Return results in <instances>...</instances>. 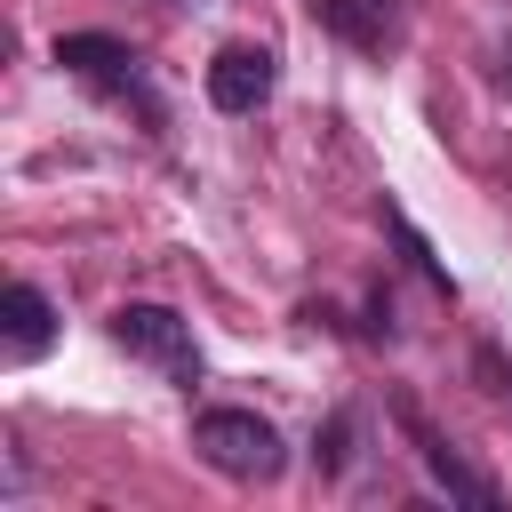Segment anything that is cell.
<instances>
[{
  "mask_svg": "<svg viewBox=\"0 0 512 512\" xmlns=\"http://www.w3.org/2000/svg\"><path fill=\"white\" fill-rule=\"evenodd\" d=\"M192 448H200L208 472H224V480H240V488H272V480L288 472V440H280V424L256 416V408H200V416H192Z\"/></svg>",
  "mask_w": 512,
  "mask_h": 512,
  "instance_id": "cell-1",
  "label": "cell"
},
{
  "mask_svg": "<svg viewBox=\"0 0 512 512\" xmlns=\"http://www.w3.org/2000/svg\"><path fill=\"white\" fill-rule=\"evenodd\" d=\"M112 344L128 352V360H144V368H160L168 384H200V344H192V320L176 312V304H120L112 312Z\"/></svg>",
  "mask_w": 512,
  "mask_h": 512,
  "instance_id": "cell-2",
  "label": "cell"
},
{
  "mask_svg": "<svg viewBox=\"0 0 512 512\" xmlns=\"http://www.w3.org/2000/svg\"><path fill=\"white\" fill-rule=\"evenodd\" d=\"M56 64H64L72 80H88V88L136 96V104L160 120V104L144 96V64H136V48H128V40H112V32H64V40H56Z\"/></svg>",
  "mask_w": 512,
  "mask_h": 512,
  "instance_id": "cell-3",
  "label": "cell"
},
{
  "mask_svg": "<svg viewBox=\"0 0 512 512\" xmlns=\"http://www.w3.org/2000/svg\"><path fill=\"white\" fill-rule=\"evenodd\" d=\"M272 88H280V56H272V48H256V40H240V48H224V56L208 64V104H216V112H232V120L264 112V104H272Z\"/></svg>",
  "mask_w": 512,
  "mask_h": 512,
  "instance_id": "cell-4",
  "label": "cell"
},
{
  "mask_svg": "<svg viewBox=\"0 0 512 512\" xmlns=\"http://www.w3.org/2000/svg\"><path fill=\"white\" fill-rule=\"evenodd\" d=\"M312 16H320L344 48H360V56H384V48H400V32H408V0H312Z\"/></svg>",
  "mask_w": 512,
  "mask_h": 512,
  "instance_id": "cell-5",
  "label": "cell"
},
{
  "mask_svg": "<svg viewBox=\"0 0 512 512\" xmlns=\"http://www.w3.org/2000/svg\"><path fill=\"white\" fill-rule=\"evenodd\" d=\"M48 344H56V304L32 280H16L8 288V360H40Z\"/></svg>",
  "mask_w": 512,
  "mask_h": 512,
  "instance_id": "cell-6",
  "label": "cell"
},
{
  "mask_svg": "<svg viewBox=\"0 0 512 512\" xmlns=\"http://www.w3.org/2000/svg\"><path fill=\"white\" fill-rule=\"evenodd\" d=\"M416 448H424L432 480H440V488H448L456 504H496V480H480V472H472V464H464V456H456V448H448L440 432H424V424H416Z\"/></svg>",
  "mask_w": 512,
  "mask_h": 512,
  "instance_id": "cell-7",
  "label": "cell"
},
{
  "mask_svg": "<svg viewBox=\"0 0 512 512\" xmlns=\"http://www.w3.org/2000/svg\"><path fill=\"white\" fill-rule=\"evenodd\" d=\"M496 80H504V88H512V40H504V72H496Z\"/></svg>",
  "mask_w": 512,
  "mask_h": 512,
  "instance_id": "cell-8",
  "label": "cell"
}]
</instances>
